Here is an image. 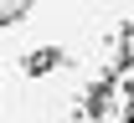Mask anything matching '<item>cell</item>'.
Wrapping results in <instances>:
<instances>
[{"instance_id": "obj_1", "label": "cell", "mask_w": 134, "mask_h": 123, "mask_svg": "<svg viewBox=\"0 0 134 123\" xmlns=\"http://www.w3.org/2000/svg\"><path fill=\"white\" fill-rule=\"evenodd\" d=\"M26 5H31V0H0V26H10V21H16Z\"/></svg>"}, {"instance_id": "obj_2", "label": "cell", "mask_w": 134, "mask_h": 123, "mask_svg": "<svg viewBox=\"0 0 134 123\" xmlns=\"http://www.w3.org/2000/svg\"><path fill=\"white\" fill-rule=\"evenodd\" d=\"M124 108H129V118H134V77L124 82Z\"/></svg>"}]
</instances>
